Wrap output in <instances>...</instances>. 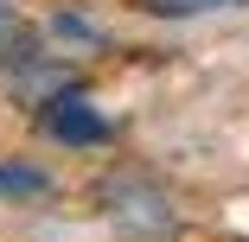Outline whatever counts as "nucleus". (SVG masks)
Instances as JSON below:
<instances>
[{
    "instance_id": "nucleus-1",
    "label": "nucleus",
    "mask_w": 249,
    "mask_h": 242,
    "mask_svg": "<svg viewBox=\"0 0 249 242\" xmlns=\"http://www.w3.org/2000/svg\"><path fill=\"white\" fill-rule=\"evenodd\" d=\"M96 204H103V217H109L122 236H134V242H166V236L179 229L173 198H166L147 172H109L103 185H96Z\"/></svg>"
},
{
    "instance_id": "nucleus-2",
    "label": "nucleus",
    "mask_w": 249,
    "mask_h": 242,
    "mask_svg": "<svg viewBox=\"0 0 249 242\" xmlns=\"http://www.w3.org/2000/svg\"><path fill=\"white\" fill-rule=\"evenodd\" d=\"M38 128L58 140V147H103V140L115 134L109 128V115L83 96V83H71V89H58L52 102L38 109Z\"/></svg>"
},
{
    "instance_id": "nucleus-3",
    "label": "nucleus",
    "mask_w": 249,
    "mask_h": 242,
    "mask_svg": "<svg viewBox=\"0 0 249 242\" xmlns=\"http://www.w3.org/2000/svg\"><path fill=\"white\" fill-rule=\"evenodd\" d=\"M32 64H45L38 32H32L13 7H0V70H32Z\"/></svg>"
},
{
    "instance_id": "nucleus-4",
    "label": "nucleus",
    "mask_w": 249,
    "mask_h": 242,
    "mask_svg": "<svg viewBox=\"0 0 249 242\" xmlns=\"http://www.w3.org/2000/svg\"><path fill=\"white\" fill-rule=\"evenodd\" d=\"M134 7L154 19H205V13H236L249 0H134Z\"/></svg>"
},
{
    "instance_id": "nucleus-5",
    "label": "nucleus",
    "mask_w": 249,
    "mask_h": 242,
    "mask_svg": "<svg viewBox=\"0 0 249 242\" xmlns=\"http://www.w3.org/2000/svg\"><path fill=\"white\" fill-rule=\"evenodd\" d=\"M52 191V172L38 166H0V198H45Z\"/></svg>"
},
{
    "instance_id": "nucleus-6",
    "label": "nucleus",
    "mask_w": 249,
    "mask_h": 242,
    "mask_svg": "<svg viewBox=\"0 0 249 242\" xmlns=\"http://www.w3.org/2000/svg\"><path fill=\"white\" fill-rule=\"evenodd\" d=\"M52 32H58V38H103V32H96L89 19H77V13H58V19H52Z\"/></svg>"
}]
</instances>
